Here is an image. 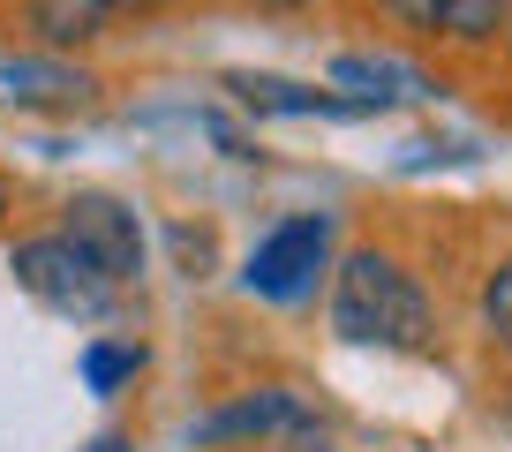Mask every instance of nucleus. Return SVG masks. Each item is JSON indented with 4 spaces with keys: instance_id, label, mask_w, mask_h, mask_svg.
I'll use <instances>...</instances> for the list:
<instances>
[{
    "instance_id": "f8f14e48",
    "label": "nucleus",
    "mask_w": 512,
    "mask_h": 452,
    "mask_svg": "<svg viewBox=\"0 0 512 452\" xmlns=\"http://www.w3.org/2000/svg\"><path fill=\"white\" fill-rule=\"evenodd\" d=\"M475 324L482 339H490L497 355H512V249L482 272V294H475Z\"/></svg>"
},
{
    "instance_id": "6ab92c4d",
    "label": "nucleus",
    "mask_w": 512,
    "mask_h": 452,
    "mask_svg": "<svg viewBox=\"0 0 512 452\" xmlns=\"http://www.w3.org/2000/svg\"><path fill=\"white\" fill-rule=\"evenodd\" d=\"M76 452H136V437H128V430H98V437H83Z\"/></svg>"
},
{
    "instance_id": "aec40b11",
    "label": "nucleus",
    "mask_w": 512,
    "mask_h": 452,
    "mask_svg": "<svg viewBox=\"0 0 512 452\" xmlns=\"http://www.w3.org/2000/svg\"><path fill=\"white\" fill-rule=\"evenodd\" d=\"M8 211H16V174L0 166V226H8Z\"/></svg>"
},
{
    "instance_id": "a211bd4d",
    "label": "nucleus",
    "mask_w": 512,
    "mask_h": 452,
    "mask_svg": "<svg viewBox=\"0 0 512 452\" xmlns=\"http://www.w3.org/2000/svg\"><path fill=\"white\" fill-rule=\"evenodd\" d=\"M249 8L256 16H317L324 0H249Z\"/></svg>"
},
{
    "instance_id": "4468645a",
    "label": "nucleus",
    "mask_w": 512,
    "mask_h": 452,
    "mask_svg": "<svg viewBox=\"0 0 512 452\" xmlns=\"http://www.w3.org/2000/svg\"><path fill=\"white\" fill-rule=\"evenodd\" d=\"M369 8H377V23L407 31L415 46H437V23H445V0H369Z\"/></svg>"
},
{
    "instance_id": "9d476101",
    "label": "nucleus",
    "mask_w": 512,
    "mask_h": 452,
    "mask_svg": "<svg viewBox=\"0 0 512 452\" xmlns=\"http://www.w3.org/2000/svg\"><path fill=\"white\" fill-rule=\"evenodd\" d=\"M151 370V347L136 332H98L76 347V377L91 400H121V392H136V377Z\"/></svg>"
},
{
    "instance_id": "423d86ee",
    "label": "nucleus",
    "mask_w": 512,
    "mask_h": 452,
    "mask_svg": "<svg viewBox=\"0 0 512 452\" xmlns=\"http://www.w3.org/2000/svg\"><path fill=\"white\" fill-rule=\"evenodd\" d=\"M302 422H317L302 385H249L234 400H219L211 415L189 422V445L196 452H219V445H287Z\"/></svg>"
},
{
    "instance_id": "1a4fd4ad",
    "label": "nucleus",
    "mask_w": 512,
    "mask_h": 452,
    "mask_svg": "<svg viewBox=\"0 0 512 452\" xmlns=\"http://www.w3.org/2000/svg\"><path fill=\"white\" fill-rule=\"evenodd\" d=\"M8 23L38 53H91L121 31V0H8Z\"/></svg>"
},
{
    "instance_id": "0eeeda50",
    "label": "nucleus",
    "mask_w": 512,
    "mask_h": 452,
    "mask_svg": "<svg viewBox=\"0 0 512 452\" xmlns=\"http://www.w3.org/2000/svg\"><path fill=\"white\" fill-rule=\"evenodd\" d=\"M219 91L234 98L249 121H377L362 98L332 91V83L279 76V68H219Z\"/></svg>"
},
{
    "instance_id": "39448f33",
    "label": "nucleus",
    "mask_w": 512,
    "mask_h": 452,
    "mask_svg": "<svg viewBox=\"0 0 512 452\" xmlns=\"http://www.w3.org/2000/svg\"><path fill=\"white\" fill-rule=\"evenodd\" d=\"M53 226H61V234H68V242H76L106 279H121V287H144L151 234H144V211L128 204V196H113V189H68L61 211H53Z\"/></svg>"
},
{
    "instance_id": "2eb2a0df",
    "label": "nucleus",
    "mask_w": 512,
    "mask_h": 452,
    "mask_svg": "<svg viewBox=\"0 0 512 452\" xmlns=\"http://www.w3.org/2000/svg\"><path fill=\"white\" fill-rule=\"evenodd\" d=\"M166 249H174L181 279H211V264H219V242H211V226H166Z\"/></svg>"
},
{
    "instance_id": "dca6fc26",
    "label": "nucleus",
    "mask_w": 512,
    "mask_h": 452,
    "mask_svg": "<svg viewBox=\"0 0 512 452\" xmlns=\"http://www.w3.org/2000/svg\"><path fill=\"white\" fill-rule=\"evenodd\" d=\"M287 452H339V437H332V422L317 415V422H302V430L287 437Z\"/></svg>"
},
{
    "instance_id": "6e6552de",
    "label": "nucleus",
    "mask_w": 512,
    "mask_h": 452,
    "mask_svg": "<svg viewBox=\"0 0 512 452\" xmlns=\"http://www.w3.org/2000/svg\"><path fill=\"white\" fill-rule=\"evenodd\" d=\"M324 83H332V91H347V98H362L369 113L430 106V98H445V76H430V68L400 61V53H362V46L332 53V61H324Z\"/></svg>"
},
{
    "instance_id": "20e7f679",
    "label": "nucleus",
    "mask_w": 512,
    "mask_h": 452,
    "mask_svg": "<svg viewBox=\"0 0 512 452\" xmlns=\"http://www.w3.org/2000/svg\"><path fill=\"white\" fill-rule=\"evenodd\" d=\"M106 98V76L76 53H38V46H0V113L16 121H76Z\"/></svg>"
},
{
    "instance_id": "f257e3e1",
    "label": "nucleus",
    "mask_w": 512,
    "mask_h": 452,
    "mask_svg": "<svg viewBox=\"0 0 512 452\" xmlns=\"http://www.w3.org/2000/svg\"><path fill=\"white\" fill-rule=\"evenodd\" d=\"M339 347H377V355H430L437 302L422 272L384 242H362L332 264V302H324Z\"/></svg>"
},
{
    "instance_id": "f03ea898",
    "label": "nucleus",
    "mask_w": 512,
    "mask_h": 452,
    "mask_svg": "<svg viewBox=\"0 0 512 452\" xmlns=\"http://www.w3.org/2000/svg\"><path fill=\"white\" fill-rule=\"evenodd\" d=\"M8 279H16L46 317H68V324H113L121 302H128L121 279L98 272L61 226H31V234H16V242H8Z\"/></svg>"
},
{
    "instance_id": "f3484780",
    "label": "nucleus",
    "mask_w": 512,
    "mask_h": 452,
    "mask_svg": "<svg viewBox=\"0 0 512 452\" xmlns=\"http://www.w3.org/2000/svg\"><path fill=\"white\" fill-rule=\"evenodd\" d=\"M166 8H181V0H121V23H159Z\"/></svg>"
},
{
    "instance_id": "9b49d317",
    "label": "nucleus",
    "mask_w": 512,
    "mask_h": 452,
    "mask_svg": "<svg viewBox=\"0 0 512 452\" xmlns=\"http://www.w3.org/2000/svg\"><path fill=\"white\" fill-rule=\"evenodd\" d=\"M512 31V0H445V23H437V46L452 53H490Z\"/></svg>"
},
{
    "instance_id": "ddd939ff",
    "label": "nucleus",
    "mask_w": 512,
    "mask_h": 452,
    "mask_svg": "<svg viewBox=\"0 0 512 452\" xmlns=\"http://www.w3.org/2000/svg\"><path fill=\"white\" fill-rule=\"evenodd\" d=\"M430 166H482V144L475 136H415L392 159V174H430Z\"/></svg>"
},
{
    "instance_id": "7ed1b4c3",
    "label": "nucleus",
    "mask_w": 512,
    "mask_h": 452,
    "mask_svg": "<svg viewBox=\"0 0 512 452\" xmlns=\"http://www.w3.org/2000/svg\"><path fill=\"white\" fill-rule=\"evenodd\" d=\"M332 264H339V219L332 211H287L241 257V294H256L272 309H302V302H317Z\"/></svg>"
}]
</instances>
